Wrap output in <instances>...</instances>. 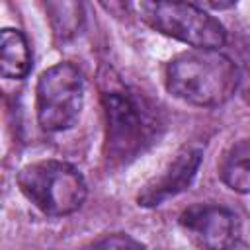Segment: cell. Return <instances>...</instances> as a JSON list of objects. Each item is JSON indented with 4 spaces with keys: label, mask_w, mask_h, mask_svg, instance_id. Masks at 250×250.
<instances>
[{
    "label": "cell",
    "mask_w": 250,
    "mask_h": 250,
    "mask_svg": "<svg viewBox=\"0 0 250 250\" xmlns=\"http://www.w3.org/2000/svg\"><path fill=\"white\" fill-rule=\"evenodd\" d=\"M166 88L178 100L215 107L238 90V66L219 49H193L166 64Z\"/></svg>",
    "instance_id": "2"
},
{
    "label": "cell",
    "mask_w": 250,
    "mask_h": 250,
    "mask_svg": "<svg viewBox=\"0 0 250 250\" xmlns=\"http://www.w3.org/2000/svg\"><path fill=\"white\" fill-rule=\"evenodd\" d=\"M49 18L55 29V35L61 41L74 37L82 25V6L76 2H53L47 4Z\"/></svg>",
    "instance_id": "10"
},
{
    "label": "cell",
    "mask_w": 250,
    "mask_h": 250,
    "mask_svg": "<svg viewBox=\"0 0 250 250\" xmlns=\"http://www.w3.org/2000/svg\"><path fill=\"white\" fill-rule=\"evenodd\" d=\"M201 156H203V150L199 146L195 145L182 146L176 152L174 160H170L168 166L143 188V191L137 197L139 205L156 207L166 199L182 193L186 188H189L201 164Z\"/></svg>",
    "instance_id": "7"
},
{
    "label": "cell",
    "mask_w": 250,
    "mask_h": 250,
    "mask_svg": "<svg viewBox=\"0 0 250 250\" xmlns=\"http://www.w3.org/2000/svg\"><path fill=\"white\" fill-rule=\"evenodd\" d=\"M105 115V158L119 166L143 154L162 131L156 105L139 90L107 86L102 90Z\"/></svg>",
    "instance_id": "1"
},
{
    "label": "cell",
    "mask_w": 250,
    "mask_h": 250,
    "mask_svg": "<svg viewBox=\"0 0 250 250\" xmlns=\"http://www.w3.org/2000/svg\"><path fill=\"white\" fill-rule=\"evenodd\" d=\"M180 227L199 250H229L238 236L236 215L223 205H191L180 215Z\"/></svg>",
    "instance_id": "6"
},
{
    "label": "cell",
    "mask_w": 250,
    "mask_h": 250,
    "mask_svg": "<svg viewBox=\"0 0 250 250\" xmlns=\"http://www.w3.org/2000/svg\"><path fill=\"white\" fill-rule=\"evenodd\" d=\"M84 105V78L70 62H57L41 72L35 88L37 121L47 133L76 125Z\"/></svg>",
    "instance_id": "5"
},
{
    "label": "cell",
    "mask_w": 250,
    "mask_h": 250,
    "mask_svg": "<svg viewBox=\"0 0 250 250\" xmlns=\"http://www.w3.org/2000/svg\"><path fill=\"white\" fill-rule=\"evenodd\" d=\"M238 88L242 92V98L250 104V51L244 55L242 66L238 68Z\"/></svg>",
    "instance_id": "12"
},
{
    "label": "cell",
    "mask_w": 250,
    "mask_h": 250,
    "mask_svg": "<svg viewBox=\"0 0 250 250\" xmlns=\"http://www.w3.org/2000/svg\"><path fill=\"white\" fill-rule=\"evenodd\" d=\"M137 10L141 20L152 29L195 49H219L227 41L223 23L197 4L141 2Z\"/></svg>",
    "instance_id": "4"
},
{
    "label": "cell",
    "mask_w": 250,
    "mask_h": 250,
    "mask_svg": "<svg viewBox=\"0 0 250 250\" xmlns=\"http://www.w3.org/2000/svg\"><path fill=\"white\" fill-rule=\"evenodd\" d=\"M21 193L45 215L64 217L82 207L88 195L84 176L68 162L39 160L18 172Z\"/></svg>",
    "instance_id": "3"
},
{
    "label": "cell",
    "mask_w": 250,
    "mask_h": 250,
    "mask_svg": "<svg viewBox=\"0 0 250 250\" xmlns=\"http://www.w3.org/2000/svg\"><path fill=\"white\" fill-rule=\"evenodd\" d=\"M31 70V51L20 29H2L0 33V72L4 78H25Z\"/></svg>",
    "instance_id": "8"
},
{
    "label": "cell",
    "mask_w": 250,
    "mask_h": 250,
    "mask_svg": "<svg viewBox=\"0 0 250 250\" xmlns=\"http://www.w3.org/2000/svg\"><path fill=\"white\" fill-rule=\"evenodd\" d=\"M84 250H145V246L139 240H135L133 236L117 232V234H109V236L100 238L98 242L90 244Z\"/></svg>",
    "instance_id": "11"
},
{
    "label": "cell",
    "mask_w": 250,
    "mask_h": 250,
    "mask_svg": "<svg viewBox=\"0 0 250 250\" xmlns=\"http://www.w3.org/2000/svg\"><path fill=\"white\" fill-rule=\"evenodd\" d=\"M221 180L238 193H250V139L232 145L219 164Z\"/></svg>",
    "instance_id": "9"
}]
</instances>
